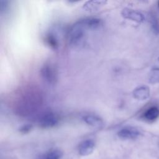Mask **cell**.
Listing matches in <instances>:
<instances>
[{
  "label": "cell",
  "instance_id": "4fadbf2b",
  "mask_svg": "<svg viewBox=\"0 0 159 159\" xmlns=\"http://www.w3.org/2000/svg\"><path fill=\"white\" fill-rule=\"evenodd\" d=\"M150 23H151L153 31L156 34H159V20L157 17H156L155 15L151 16Z\"/></svg>",
  "mask_w": 159,
  "mask_h": 159
},
{
  "label": "cell",
  "instance_id": "3957f363",
  "mask_svg": "<svg viewBox=\"0 0 159 159\" xmlns=\"http://www.w3.org/2000/svg\"><path fill=\"white\" fill-rule=\"evenodd\" d=\"M58 116L55 113L49 112L45 113L39 119V125L42 128L52 127L58 123Z\"/></svg>",
  "mask_w": 159,
  "mask_h": 159
},
{
  "label": "cell",
  "instance_id": "9a60e30c",
  "mask_svg": "<svg viewBox=\"0 0 159 159\" xmlns=\"http://www.w3.org/2000/svg\"><path fill=\"white\" fill-rule=\"evenodd\" d=\"M32 128V125L30 124H27V125H23L21 128H20V131L24 133H26L27 132H29Z\"/></svg>",
  "mask_w": 159,
  "mask_h": 159
},
{
  "label": "cell",
  "instance_id": "52a82bcc",
  "mask_svg": "<svg viewBox=\"0 0 159 159\" xmlns=\"http://www.w3.org/2000/svg\"><path fill=\"white\" fill-rule=\"evenodd\" d=\"M95 143L91 139H87L83 141L79 145L78 152L82 156H86L91 154L94 149Z\"/></svg>",
  "mask_w": 159,
  "mask_h": 159
},
{
  "label": "cell",
  "instance_id": "8992f818",
  "mask_svg": "<svg viewBox=\"0 0 159 159\" xmlns=\"http://www.w3.org/2000/svg\"><path fill=\"white\" fill-rule=\"evenodd\" d=\"M81 119L88 125L100 128L104 125L103 120L98 115L94 114H85L81 116Z\"/></svg>",
  "mask_w": 159,
  "mask_h": 159
},
{
  "label": "cell",
  "instance_id": "2e32d148",
  "mask_svg": "<svg viewBox=\"0 0 159 159\" xmlns=\"http://www.w3.org/2000/svg\"><path fill=\"white\" fill-rule=\"evenodd\" d=\"M158 7H159V1H158Z\"/></svg>",
  "mask_w": 159,
  "mask_h": 159
},
{
  "label": "cell",
  "instance_id": "8fae6325",
  "mask_svg": "<svg viewBox=\"0 0 159 159\" xmlns=\"http://www.w3.org/2000/svg\"><path fill=\"white\" fill-rule=\"evenodd\" d=\"M45 41L46 43L53 49H56L58 47V42L54 35L53 34H48L45 38Z\"/></svg>",
  "mask_w": 159,
  "mask_h": 159
},
{
  "label": "cell",
  "instance_id": "7a4b0ae2",
  "mask_svg": "<svg viewBox=\"0 0 159 159\" xmlns=\"http://www.w3.org/2000/svg\"><path fill=\"white\" fill-rule=\"evenodd\" d=\"M42 79L48 84H54L57 81V72L54 66L50 63H45L40 70Z\"/></svg>",
  "mask_w": 159,
  "mask_h": 159
},
{
  "label": "cell",
  "instance_id": "ba28073f",
  "mask_svg": "<svg viewBox=\"0 0 159 159\" xmlns=\"http://www.w3.org/2000/svg\"><path fill=\"white\" fill-rule=\"evenodd\" d=\"M133 96L138 100H145L150 96V88L147 86H141L133 91Z\"/></svg>",
  "mask_w": 159,
  "mask_h": 159
},
{
  "label": "cell",
  "instance_id": "9c48e42d",
  "mask_svg": "<svg viewBox=\"0 0 159 159\" xmlns=\"http://www.w3.org/2000/svg\"><path fill=\"white\" fill-rule=\"evenodd\" d=\"M159 117V109L157 106H152L147 109L143 114V117L148 121H154Z\"/></svg>",
  "mask_w": 159,
  "mask_h": 159
},
{
  "label": "cell",
  "instance_id": "7c38bea8",
  "mask_svg": "<svg viewBox=\"0 0 159 159\" xmlns=\"http://www.w3.org/2000/svg\"><path fill=\"white\" fill-rule=\"evenodd\" d=\"M149 82L152 84L159 83V68H156L151 70L149 75Z\"/></svg>",
  "mask_w": 159,
  "mask_h": 159
},
{
  "label": "cell",
  "instance_id": "30bf717a",
  "mask_svg": "<svg viewBox=\"0 0 159 159\" xmlns=\"http://www.w3.org/2000/svg\"><path fill=\"white\" fill-rule=\"evenodd\" d=\"M106 1H88L85 4H84L83 7L87 11H94L99 8L101 6H103L105 4Z\"/></svg>",
  "mask_w": 159,
  "mask_h": 159
},
{
  "label": "cell",
  "instance_id": "277c9868",
  "mask_svg": "<svg viewBox=\"0 0 159 159\" xmlns=\"http://www.w3.org/2000/svg\"><path fill=\"white\" fill-rule=\"evenodd\" d=\"M118 136L122 139H135L140 135V132L135 127L128 126L121 129L117 133Z\"/></svg>",
  "mask_w": 159,
  "mask_h": 159
},
{
  "label": "cell",
  "instance_id": "6da1fadb",
  "mask_svg": "<svg viewBox=\"0 0 159 159\" xmlns=\"http://www.w3.org/2000/svg\"><path fill=\"white\" fill-rule=\"evenodd\" d=\"M96 30V24L93 17L81 19L75 22L69 29L67 38L69 45L78 47L84 42L88 31Z\"/></svg>",
  "mask_w": 159,
  "mask_h": 159
},
{
  "label": "cell",
  "instance_id": "5b68a950",
  "mask_svg": "<svg viewBox=\"0 0 159 159\" xmlns=\"http://www.w3.org/2000/svg\"><path fill=\"white\" fill-rule=\"evenodd\" d=\"M122 16L127 19L136 22H142L145 20V17L140 12L130 8H124L121 12Z\"/></svg>",
  "mask_w": 159,
  "mask_h": 159
},
{
  "label": "cell",
  "instance_id": "5bb4252c",
  "mask_svg": "<svg viewBox=\"0 0 159 159\" xmlns=\"http://www.w3.org/2000/svg\"><path fill=\"white\" fill-rule=\"evenodd\" d=\"M62 153L58 150H54L50 152L46 156L45 159H60Z\"/></svg>",
  "mask_w": 159,
  "mask_h": 159
}]
</instances>
